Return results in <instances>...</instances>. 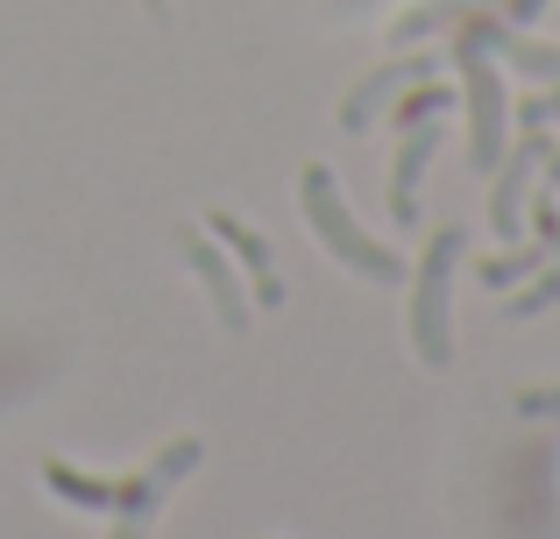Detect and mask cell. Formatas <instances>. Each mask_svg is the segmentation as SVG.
<instances>
[{"label":"cell","mask_w":560,"mask_h":539,"mask_svg":"<svg viewBox=\"0 0 560 539\" xmlns=\"http://www.w3.org/2000/svg\"><path fill=\"white\" fill-rule=\"evenodd\" d=\"M547 121H560V85H553V93H539V99H525V107H518V128H547Z\"/></svg>","instance_id":"16"},{"label":"cell","mask_w":560,"mask_h":539,"mask_svg":"<svg viewBox=\"0 0 560 539\" xmlns=\"http://www.w3.org/2000/svg\"><path fill=\"white\" fill-rule=\"evenodd\" d=\"M547 164V136L539 128H525V142H511L504 156H497V185H490V227L497 235H518V221H525V185H533V171Z\"/></svg>","instance_id":"6"},{"label":"cell","mask_w":560,"mask_h":539,"mask_svg":"<svg viewBox=\"0 0 560 539\" xmlns=\"http://www.w3.org/2000/svg\"><path fill=\"white\" fill-rule=\"evenodd\" d=\"M462 249H468L462 227H440L419 256V277H411V348H419L425 370L454 362V270H462Z\"/></svg>","instance_id":"3"},{"label":"cell","mask_w":560,"mask_h":539,"mask_svg":"<svg viewBox=\"0 0 560 539\" xmlns=\"http://www.w3.org/2000/svg\"><path fill=\"white\" fill-rule=\"evenodd\" d=\"M411 79H433V57H397V65H383V71H370V79H362L355 93L341 99V128H348V136H362V128H370V121H376L383 107H390L397 93H405Z\"/></svg>","instance_id":"9"},{"label":"cell","mask_w":560,"mask_h":539,"mask_svg":"<svg viewBox=\"0 0 560 539\" xmlns=\"http://www.w3.org/2000/svg\"><path fill=\"white\" fill-rule=\"evenodd\" d=\"M199 227L220 242V249H234V263L248 270V298L277 313V305H284V277H277V263H270V242H262L248 221H234V213H206Z\"/></svg>","instance_id":"7"},{"label":"cell","mask_w":560,"mask_h":539,"mask_svg":"<svg viewBox=\"0 0 560 539\" xmlns=\"http://www.w3.org/2000/svg\"><path fill=\"white\" fill-rule=\"evenodd\" d=\"M299 207H305V227L319 235V249H327L334 263H348L355 277H370V284H397V277H405V256L383 249L370 227L348 213L334 164H305V171H299Z\"/></svg>","instance_id":"2"},{"label":"cell","mask_w":560,"mask_h":539,"mask_svg":"<svg viewBox=\"0 0 560 539\" xmlns=\"http://www.w3.org/2000/svg\"><path fill=\"white\" fill-rule=\"evenodd\" d=\"M482 8H490V0H425V8H411L405 22L390 28V43H419V36H440V28L454 36V28H462L468 14H482Z\"/></svg>","instance_id":"11"},{"label":"cell","mask_w":560,"mask_h":539,"mask_svg":"<svg viewBox=\"0 0 560 539\" xmlns=\"http://www.w3.org/2000/svg\"><path fill=\"white\" fill-rule=\"evenodd\" d=\"M539 263H547V242H539V249H518V256H490V263H482L476 277H482L490 291H518Z\"/></svg>","instance_id":"14"},{"label":"cell","mask_w":560,"mask_h":539,"mask_svg":"<svg viewBox=\"0 0 560 539\" xmlns=\"http://www.w3.org/2000/svg\"><path fill=\"white\" fill-rule=\"evenodd\" d=\"M533 227H539L547 249H560V207H553V199H539V207H533Z\"/></svg>","instance_id":"17"},{"label":"cell","mask_w":560,"mask_h":539,"mask_svg":"<svg viewBox=\"0 0 560 539\" xmlns=\"http://www.w3.org/2000/svg\"><path fill=\"white\" fill-rule=\"evenodd\" d=\"M199 455H206V447L191 441V433H178V441H171L156 461H142L128 483H93V476L71 469V461H43V483H50L65 504H79V512H114V539H150L164 497L199 469Z\"/></svg>","instance_id":"1"},{"label":"cell","mask_w":560,"mask_h":539,"mask_svg":"<svg viewBox=\"0 0 560 539\" xmlns=\"http://www.w3.org/2000/svg\"><path fill=\"white\" fill-rule=\"evenodd\" d=\"M490 57L511 65V71H525V79H560V43H533V36H518V28H497Z\"/></svg>","instance_id":"10"},{"label":"cell","mask_w":560,"mask_h":539,"mask_svg":"<svg viewBox=\"0 0 560 539\" xmlns=\"http://www.w3.org/2000/svg\"><path fill=\"white\" fill-rule=\"evenodd\" d=\"M511 405H518L525 419H560V384H553V390H518Z\"/></svg>","instance_id":"15"},{"label":"cell","mask_w":560,"mask_h":539,"mask_svg":"<svg viewBox=\"0 0 560 539\" xmlns=\"http://www.w3.org/2000/svg\"><path fill=\"white\" fill-rule=\"evenodd\" d=\"M547 14V0H504V22H539Z\"/></svg>","instance_id":"18"},{"label":"cell","mask_w":560,"mask_h":539,"mask_svg":"<svg viewBox=\"0 0 560 539\" xmlns=\"http://www.w3.org/2000/svg\"><path fill=\"white\" fill-rule=\"evenodd\" d=\"M142 8H150V14H164V0H142Z\"/></svg>","instance_id":"19"},{"label":"cell","mask_w":560,"mask_h":539,"mask_svg":"<svg viewBox=\"0 0 560 539\" xmlns=\"http://www.w3.org/2000/svg\"><path fill=\"white\" fill-rule=\"evenodd\" d=\"M433 150H440V128L433 121H411L405 136H397V150H390V192H383L397 227L419 221V178H425V164H433Z\"/></svg>","instance_id":"8"},{"label":"cell","mask_w":560,"mask_h":539,"mask_svg":"<svg viewBox=\"0 0 560 539\" xmlns=\"http://www.w3.org/2000/svg\"><path fill=\"white\" fill-rule=\"evenodd\" d=\"M178 256H185V270L206 284V298H213V319L228 333H248V313H256V298L242 291V277H234V263L220 256V242L206 235V227H178Z\"/></svg>","instance_id":"5"},{"label":"cell","mask_w":560,"mask_h":539,"mask_svg":"<svg viewBox=\"0 0 560 539\" xmlns=\"http://www.w3.org/2000/svg\"><path fill=\"white\" fill-rule=\"evenodd\" d=\"M553 298H560V263H553V270H533V277H525V284L504 298V313H511V319H539Z\"/></svg>","instance_id":"13"},{"label":"cell","mask_w":560,"mask_h":539,"mask_svg":"<svg viewBox=\"0 0 560 539\" xmlns=\"http://www.w3.org/2000/svg\"><path fill=\"white\" fill-rule=\"evenodd\" d=\"M440 107H454V85H440V79H425V85H419V79H411L405 93L390 99V121H397V128H411V121H433Z\"/></svg>","instance_id":"12"},{"label":"cell","mask_w":560,"mask_h":539,"mask_svg":"<svg viewBox=\"0 0 560 539\" xmlns=\"http://www.w3.org/2000/svg\"><path fill=\"white\" fill-rule=\"evenodd\" d=\"M447 57L462 65V93H468V164L497 171V156H504V65L468 36H447Z\"/></svg>","instance_id":"4"}]
</instances>
